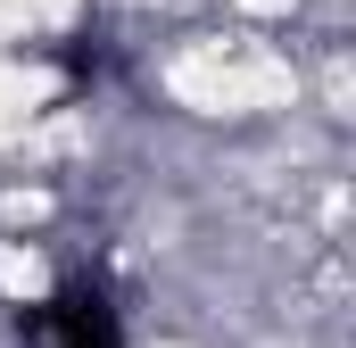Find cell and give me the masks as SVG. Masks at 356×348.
I'll use <instances>...</instances> for the list:
<instances>
[{
  "instance_id": "obj_1",
  "label": "cell",
  "mask_w": 356,
  "mask_h": 348,
  "mask_svg": "<svg viewBox=\"0 0 356 348\" xmlns=\"http://www.w3.org/2000/svg\"><path fill=\"white\" fill-rule=\"evenodd\" d=\"M17 332L25 340H58V348H124V324H116L99 282H67L42 307H17Z\"/></svg>"
}]
</instances>
